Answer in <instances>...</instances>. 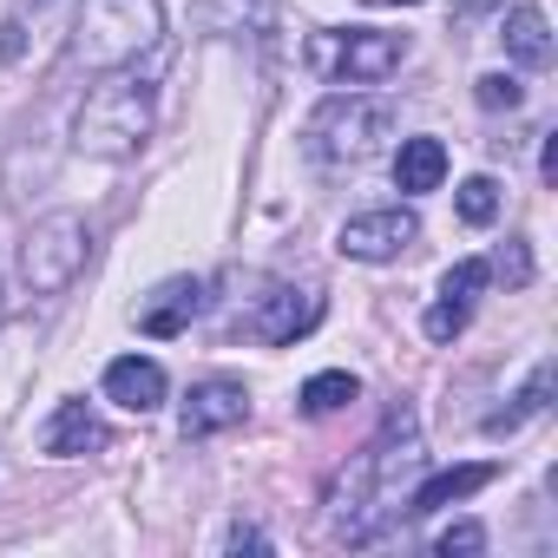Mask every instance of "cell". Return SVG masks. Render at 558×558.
Segmentation results:
<instances>
[{
  "label": "cell",
  "mask_w": 558,
  "mask_h": 558,
  "mask_svg": "<svg viewBox=\"0 0 558 558\" xmlns=\"http://www.w3.org/2000/svg\"><path fill=\"white\" fill-rule=\"evenodd\" d=\"M545 395H551V362H532L525 388L512 395V408H499V414L486 421V434H519L525 421H538V414H545Z\"/></svg>",
  "instance_id": "obj_17"
},
{
  "label": "cell",
  "mask_w": 558,
  "mask_h": 558,
  "mask_svg": "<svg viewBox=\"0 0 558 558\" xmlns=\"http://www.w3.org/2000/svg\"><path fill=\"white\" fill-rule=\"evenodd\" d=\"M210 21H217V34H230V40H263L269 27H276V0H210Z\"/></svg>",
  "instance_id": "obj_19"
},
{
  "label": "cell",
  "mask_w": 558,
  "mask_h": 558,
  "mask_svg": "<svg viewBox=\"0 0 558 558\" xmlns=\"http://www.w3.org/2000/svg\"><path fill=\"white\" fill-rule=\"evenodd\" d=\"M434 551H440V558H453V551H486V525H473V519H460V525H447V532H434Z\"/></svg>",
  "instance_id": "obj_22"
},
{
  "label": "cell",
  "mask_w": 558,
  "mask_h": 558,
  "mask_svg": "<svg viewBox=\"0 0 558 558\" xmlns=\"http://www.w3.org/2000/svg\"><path fill=\"white\" fill-rule=\"evenodd\" d=\"M493 217H499V184H493V178H466V184H460V223L480 230V223H493Z\"/></svg>",
  "instance_id": "obj_21"
},
{
  "label": "cell",
  "mask_w": 558,
  "mask_h": 558,
  "mask_svg": "<svg viewBox=\"0 0 558 558\" xmlns=\"http://www.w3.org/2000/svg\"><path fill=\"white\" fill-rule=\"evenodd\" d=\"M243 421H250V388H243V381H230V375L191 381L184 414H178L184 440H210V434H230V427H243Z\"/></svg>",
  "instance_id": "obj_8"
},
{
  "label": "cell",
  "mask_w": 558,
  "mask_h": 558,
  "mask_svg": "<svg viewBox=\"0 0 558 558\" xmlns=\"http://www.w3.org/2000/svg\"><path fill=\"white\" fill-rule=\"evenodd\" d=\"M355 395H362V381H355L349 368H323V375L303 381V414H310V421H329V414H342Z\"/></svg>",
  "instance_id": "obj_18"
},
{
  "label": "cell",
  "mask_w": 558,
  "mask_h": 558,
  "mask_svg": "<svg viewBox=\"0 0 558 558\" xmlns=\"http://www.w3.org/2000/svg\"><path fill=\"white\" fill-rule=\"evenodd\" d=\"M414 243H421V217L401 210V204H388V210H362V217H349L342 236H336V250L355 256V263H395V256H408Z\"/></svg>",
  "instance_id": "obj_6"
},
{
  "label": "cell",
  "mask_w": 558,
  "mask_h": 558,
  "mask_svg": "<svg viewBox=\"0 0 558 558\" xmlns=\"http://www.w3.org/2000/svg\"><path fill=\"white\" fill-rule=\"evenodd\" d=\"M303 60L329 86H375V80H388L408 60V40L381 34V27H316L310 47H303Z\"/></svg>",
  "instance_id": "obj_4"
},
{
  "label": "cell",
  "mask_w": 558,
  "mask_h": 558,
  "mask_svg": "<svg viewBox=\"0 0 558 558\" xmlns=\"http://www.w3.org/2000/svg\"><path fill=\"white\" fill-rule=\"evenodd\" d=\"M165 40V0H80L73 60L86 73H119Z\"/></svg>",
  "instance_id": "obj_3"
},
{
  "label": "cell",
  "mask_w": 558,
  "mask_h": 558,
  "mask_svg": "<svg viewBox=\"0 0 558 558\" xmlns=\"http://www.w3.org/2000/svg\"><path fill=\"white\" fill-rule=\"evenodd\" d=\"M486 8H499V0H453V14H460V21H473V14H486Z\"/></svg>",
  "instance_id": "obj_25"
},
{
  "label": "cell",
  "mask_w": 558,
  "mask_h": 558,
  "mask_svg": "<svg viewBox=\"0 0 558 558\" xmlns=\"http://www.w3.org/2000/svg\"><path fill=\"white\" fill-rule=\"evenodd\" d=\"M151 119H158V93H151V80L132 73V66H119V73H106V80L80 99V112H73V145H80L86 158L125 165V158L145 151Z\"/></svg>",
  "instance_id": "obj_1"
},
{
  "label": "cell",
  "mask_w": 558,
  "mask_h": 558,
  "mask_svg": "<svg viewBox=\"0 0 558 558\" xmlns=\"http://www.w3.org/2000/svg\"><path fill=\"white\" fill-rule=\"evenodd\" d=\"M47 14H53V0H14V8L0 14V66H21L27 60V47L47 27Z\"/></svg>",
  "instance_id": "obj_16"
},
{
  "label": "cell",
  "mask_w": 558,
  "mask_h": 558,
  "mask_svg": "<svg viewBox=\"0 0 558 558\" xmlns=\"http://www.w3.org/2000/svg\"><path fill=\"white\" fill-rule=\"evenodd\" d=\"M473 99H480V112H519L525 106V86L512 73H480L473 80Z\"/></svg>",
  "instance_id": "obj_20"
},
{
  "label": "cell",
  "mask_w": 558,
  "mask_h": 558,
  "mask_svg": "<svg viewBox=\"0 0 558 558\" xmlns=\"http://www.w3.org/2000/svg\"><path fill=\"white\" fill-rule=\"evenodd\" d=\"M99 388H106V401L125 408V414H158L165 395H171V381H165V368H158L151 355H119Z\"/></svg>",
  "instance_id": "obj_10"
},
{
  "label": "cell",
  "mask_w": 558,
  "mask_h": 558,
  "mask_svg": "<svg viewBox=\"0 0 558 558\" xmlns=\"http://www.w3.org/2000/svg\"><path fill=\"white\" fill-rule=\"evenodd\" d=\"M323 323V296L316 290H296V283H269L250 310V336L269 342V349H290L296 336H310Z\"/></svg>",
  "instance_id": "obj_7"
},
{
  "label": "cell",
  "mask_w": 558,
  "mask_h": 558,
  "mask_svg": "<svg viewBox=\"0 0 558 558\" xmlns=\"http://www.w3.org/2000/svg\"><path fill=\"white\" fill-rule=\"evenodd\" d=\"M86 263H93V230H86V217H73V210L40 217V223L27 230V243H21V276H27L34 296H66V290L80 283Z\"/></svg>",
  "instance_id": "obj_5"
},
{
  "label": "cell",
  "mask_w": 558,
  "mask_h": 558,
  "mask_svg": "<svg viewBox=\"0 0 558 558\" xmlns=\"http://www.w3.org/2000/svg\"><path fill=\"white\" fill-rule=\"evenodd\" d=\"M486 283H493V269L480 263V256H466V263H453L447 276H440V296H434V310H427V342H453L466 323H473V303L486 296Z\"/></svg>",
  "instance_id": "obj_9"
},
{
  "label": "cell",
  "mask_w": 558,
  "mask_h": 558,
  "mask_svg": "<svg viewBox=\"0 0 558 558\" xmlns=\"http://www.w3.org/2000/svg\"><path fill=\"white\" fill-rule=\"evenodd\" d=\"M362 8H421V0H362Z\"/></svg>",
  "instance_id": "obj_26"
},
{
  "label": "cell",
  "mask_w": 558,
  "mask_h": 558,
  "mask_svg": "<svg viewBox=\"0 0 558 558\" xmlns=\"http://www.w3.org/2000/svg\"><path fill=\"white\" fill-rule=\"evenodd\" d=\"M499 269H506V283H525V276H532V256H525V243H519V236L506 243V256H499Z\"/></svg>",
  "instance_id": "obj_24"
},
{
  "label": "cell",
  "mask_w": 558,
  "mask_h": 558,
  "mask_svg": "<svg viewBox=\"0 0 558 558\" xmlns=\"http://www.w3.org/2000/svg\"><path fill=\"white\" fill-rule=\"evenodd\" d=\"M440 178H447V145H440V138H401V151H395V184H401L408 197H427V191H440Z\"/></svg>",
  "instance_id": "obj_15"
},
{
  "label": "cell",
  "mask_w": 558,
  "mask_h": 558,
  "mask_svg": "<svg viewBox=\"0 0 558 558\" xmlns=\"http://www.w3.org/2000/svg\"><path fill=\"white\" fill-rule=\"evenodd\" d=\"M499 40H506V60H519V66H545V60H551V21H545V8L519 0V8L506 14V27H499Z\"/></svg>",
  "instance_id": "obj_14"
},
{
  "label": "cell",
  "mask_w": 558,
  "mask_h": 558,
  "mask_svg": "<svg viewBox=\"0 0 558 558\" xmlns=\"http://www.w3.org/2000/svg\"><path fill=\"white\" fill-rule=\"evenodd\" d=\"M99 447H106V421L86 401H60L53 421L40 427V453H53V460H80V453H99Z\"/></svg>",
  "instance_id": "obj_12"
},
{
  "label": "cell",
  "mask_w": 558,
  "mask_h": 558,
  "mask_svg": "<svg viewBox=\"0 0 558 558\" xmlns=\"http://www.w3.org/2000/svg\"><path fill=\"white\" fill-rule=\"evenodd\" d=\"M493 460H473V466H447V473H427L414 493H408V506L401 512H440V506H460V499H473L480 486H493Z\"/></svg>",
  "instance_id": "obj_13"
},
{
  "label": "cell",
  "mask_w": 558,
  "mask_h": 558,
  "mask_svg": "<svg viewBox=\"0 0 558 558\" xmlns=\"http://www.w3.org/2000/svg\"><path fill=\"white\" fill-rule=\"evenodd\" d=\"M395 125H401V119H395L388 99H375V93H336V99H323V106L310 112L303 151H310V165H323V171H355V165H368L375 151H388Z\"/></svg>",
  "instance_id": "obj_2"
},
{
  "label": "cell",
  "mask_w": 558,
  "mask_h": 558,
  "mask_svg": "<svg viewBox=\"0 0 558 558\" xmlns=\"http://www.w3.org/2000/svg\"><path fill=\"white\" fill-rule=\"evenodd\" d=\"M223 551H269V532H263V525H243V519H236V525L223 532Z\"/></svg>",
  "instance_id": "obj_23"
},
{
  "label": "cell",
  "mask_w": 558,
  "mask_h": 558,
  "mask_svg": "<svg viewBox=\"0 0 558 558\" xmlns=\"http://www.w3.org/2000/svg\"><path fill=\"white\" fill-rule=\"evenodd\" d=\"M204 316V276H171L151 290V303H138V329L145 336H184Z\"/></svg>",
  "instance_id": "obj_11"
}]
</instances>
